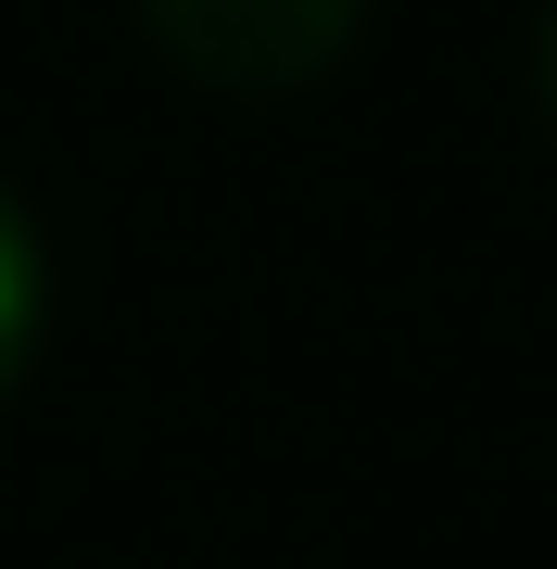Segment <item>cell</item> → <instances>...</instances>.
Segmentation results:
<instances>
[{
	"label": "cell",
	"mask_w": 557,
	"mask_h": 569,
	"mask_svg": "<svg viewBox=\"0 0 557 569\" xmlns=\"http://www.w3.org/2000/svg\"><path fill=\"white\" fill-rule=\"evenodd\" d=\"M140 26L216 102H291L368 39V0H140Z\"/></svg>",
	"instance_id": "6da1fadb"
},
{
	"label": "cell",
	"mask_w": 557,
	"mask_h": 569,
	"mask_svg": "<svg viewBox=\"0 0 557 569\" xmlns=\"http://www.w3.org/2000/svg\"><path fill=\"white\" fill-rule=\"evenodd\" d=\"M39 342H51V241H39V203L0 178V406L26 392Z\"/></svg>",
	"instance_id": "7a4b0ae2"
},
{
	"label": "cell",
	"mask_w": 557,
	"mask_h": 569,
	"mask_svg": "<svg viewBox=\"0 0 557 569\" xmlns=\"http://www.w3.org/2000/svg\"><path fill=\"white\" fill-rule=\"evenodd\" d=\"M533 102H545V127H557V0L533 13Z\"/></svg>",
	"instance_id": "3957f363"
}]
</instances>
